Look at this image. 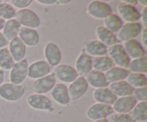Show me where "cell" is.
Segmentation results:
<instances>
[{
  "mask_svg": "<svg viewBox=\"0 0 147 122\" xmlns=\"http://www.w3.org/2000/svg\"><path fill=\"white\" fill-rule=\"evenodd\" d=\"M114 113L112 106L96 103L90 106L86 111L88 119L92 121H98L106 119Z\"/></svg>",
  "mask_w": 147,
  "mask_h": 122,
  "instance_id": "cell-6",
  "label": "cell"
},
{
  "mask_svg": "<svg viewBox=\"0 0 147 122\" xmlns=\"http://www.w3.org/2000/svg\"><path fill=\"white\" fill-rule=\"evenodd\" d=\"M93 57L82 52L76 61V67L79 76L85 77L93 70Z\"/></svg>",
  "mask_w": 147,
  "mask_h": 122,
  "instance_id": "cell-17",
  "label": "cell"
},
{
  "mask_svg": "<svg viewBox=\"0 0 147 122\" xmlns=\"http://www.w3.org/2000/svg\"><path fill=\"white\" fill-rule=\"evenodd\" d=\"M109 88L119 97L132 96L134 91V88L129 84L126 80L116 82L109 84Z\"/></svg>",
  "mask_w": 147,
  "mask_h": 122,
  "instance_id": "cell-25",
  "label": "cell"
},
{
  "mask_svg": "<svg viewBox=\"0 0 147 122\" xmlns=\"http://www.w3.org/2000/svg\"><path fill=\"white\" fill-rule=\"evenodd\" d=\"M5 22H6L5 20H4L3 19L0 18V32L2 31L3 28H4V24H5Z\"/></svg>",
  "mask_w": 147,
  "mask_h": 122,
  "instance_id": "cell-45",
  "label": "cell"
},
{
  "mask_svg": "<svg viewBox=\"0 0 147 122\" xmlns=\"http://www.w3.org/2000/svg\"><path fill=\"white\" fill-rule=\"evenodd\" d=\"M129 114L135 121H146L147 120V102L140 101L136 103Z\"/></svg>",
  "mask_w": 147,
  "mask_h": 122,
  "instance_id": "cell-30",
  "label": "cell"
},
{
  "mask_svg": "<svg viewBox=\"0 0 147 122\" xmlns=\"http://www.w3.org/2000/svg\"><path fill=\"white\" fill-rule=\"evenodd\" d=\"M15 19L20 23L21 27L22 26L35 30L41 24L40 17L34 11L29 8L19 9L16 12Z\"/></svg>",
  "mask_w": 147,
  "mask_h": 122,
  "instance_id": "cell-3",
  "label": "cell"
},
{
  "mask_svg": "<svg viewBox=\"0 0 147 122\" xmlns=\"http://www.w3.org/2000/svg\"><path fill=\"white\" fill-rule=\"evenodd\" d=\"M70 2H71L70 0H60V1H57L56 3H59L60 4H63V5H65V4H69Z\"/></svg>",
  "mask_w": 147,
  "mask_h": 122,
  "instance_id": "cell-44",
  "label": "cell"
},
{
  "mask_svg": "<svg viewBox=\"0 0 147 122\" xmlns=\"http://www.w3.org/2000/svg\"><path fill=\"white\" fill-rule=\"evenodd\" d=\"M20 28H21V25L17 22V20L15 18L11 19L6 21L1 32L4 34L5 38L9 42L13 39L18 37Z\"/></svg>",
  "mask_w": 147,
  "mask_h": 122,
  "instance_id": "cell-27",
  "label": "cell"
},
{
  "mask_svg": "<svg viewBox=\"0 0 147 122\" xmlns=\"http://www.w3.org/2000/svg\"><path fill=\"white\" fill-rule=\"evenodd\" d=\"M56 83L57 79L55 75L53 73H50L45 77L34 80L32 85V90L34 93L45 95L50 93Z\"/></svg>",
  "mask_w": 147,
  "mask_h": 122,
  "instance_id": "cell-7",
  "label": "cell"
},
{
  "mask_svg": "<svg viewBox=\"0 0 147 122\" xmlns=\"http://www.w3.org/2000/svg\"><path fill=\"white\" fill-rule=\"evenodd\" d=\"M9 42L5 38V37H4V34H2V32H0V49L7 47L9 44Z\"/></svg>",
  "mask_w": 147,
  "mask_h": 122,
  "instance_id": "cell-39",
  "label": "cell"
},
{
  "mask_svg": "<svg viewBox=\"0 0 147 122\" xmlns=\"http://www.w3.org/2000/svg\"><path fill=\"white\" fill-rule=\"evenodd\" d=\"M32 2V0H12L11 1V5L14 8L19 9H27L29 6L31 5Z\"/></svg>",
  "mask_w": 147,
  "mask_h": 122,
  "instance_id": "cell-37",
  "label": "cell"
},
{
  "mask_svg": "<svg viewBox=\"0 0 147 122\" xmlns=\"http://www.w3.org/2000/svg\"><path fill=\"white\" fill-rule=\"evenodd\" d=\"M27 104L32 109L39 111H50L53 108V102L50 98L43 94L32 93L27 98Z\"/></svg>",
  "mask_w": 147,
  "mask_h": 122,
  "instance_id": "cell-12",
  "label": "cell"
},
{
  "mask_svg": "<svg viewBox=\"0 0 147 122\" xmlns=\"http://www.w3.org/2000/svg\"><path fill=\"white\" fill-rule=\"evenodd\" d=\"M123 24V20L120 17L113 13L103 20V26L113 33H117Z\"/></svg>",
  "mask_w": 147,
  "mask_h": 122,
  "instance_id": "cell-29",
  "label": "cell"
},
{
  "mask_svg": "<svg viewBox=\"0 0 147 122\" xmlns=\"http://www.w3.org/2000/svg\"><path fill=\"white\" fill-rule=\"evenodd\" d=\"M142 40L145 47L147 46V29L144 28L142 31Z\"/></svg>",
  "mask_w": 147,
  "mask_h": 122,
  "instance_id": "cell-41",
  "label": "cell"
},
{
  "mask_svg": "<svg viewBox=\"0 0 147 122\" xmlns=\"http://www.w3.org/2000/svg\"><path fill=\"white\" fill-rule=\"evenodd\" d=\"M93 97L97 103L106 105H112L117 99V96L107 88H98L93 92Z\"/></svg>",
  "mask_w": 147,
  "mask_h": 122,
  "instance_id": "cell-21",
  "label": "cell"
},
{
  "mask_svg": "<svg viewBox=\"0 0 147 122\" xmlns=\"http://www.w3.org/2000/svg\"><path fill=\"white\" fill-rule=\"evenodd\" d=\"M133 96L136 100L139 101H146L147 100V86L142 88H134Z\"/></svg>",
  "mask_w": 147,
  "mask_h": 122,
  "instance_id": "cell-36",
  "label": "cell"
},
{
  "mask_svg": "<svg viewBox=\"0 0 147 122\" xmlns=\"http://www.w3.org/2000/svg\"><path fill=\"white\" fill-rule=\"evenodd\" d=\"M129 69L132 73H144L147 71V57L144 56L140 58L134 59L131 60Z\"/></svg>",
  "mask_w": 147,
  "mask_h": 122,
  "instance_id": "cell-33",
  "label": "cell"
},
{
  "mask_svg": "<svg viewBox=\"0 0 147 122\" xmlns=\"http://www.w3.org/2000/svg\"><path fill=\"white\" fill-rule=\"evenodd\" d=\"M18 37L25 44L26 47H34L40 42V35L37 30L28 27H21Z\"/></svg>",
  "mask_w": 147,
  "mask_h": 122,
  "instance_id": "cell-18",
  "label": "cell"
},
{
  "mask_svg": "<svg viewBox=\"0 0 147 122\" xmlns=\"http://www.w3.org/2000/svg\"><path fill=\"white\" fill-rule=\"evenodd\" d=\"M114 66H116L114 63L109 55L96 57L93 58V70L103 73V72H107Z\"/></svg>",
  "mask_w": 147,
  "mask_h": 122,
  "instance_id": "cell-28",
  "label": "cell"
},
{
  "mask_svg": "<svg viewBox=\"0 0 147 122\" xmlns=\"http://www.w3.org/2000/svg\"><path fill=\"white\" fill-rule=\"evenodd\" d=\"M50 96L53 100L60 106H68L70 103L68 89L63 83H56L53 90L50 91Z\"/></svg>",
  "mask_w": 147,
  "mask_h": 122,
  "instance_id": "cell-16",
  "label": "cell"
},
{
  "mask_svg": "<svg viewBox=\"0 0 147 122\" xmlns=\"http://www.w3.org/2000/svg\"><path fill=\"white\" fill-rule=\"evenodd\" d=\"M122 2L129 4V5L133 6V7H134V6L138 4L137 0H123V1H122Z\"/></svg>",
  "mask_w": 147,
  "mask_h": 122,
  "instance_id": "cell-42",
  "label": "cell"
},
{
  "mask_svg": "<svg viewBox=\"0 0 147 122\" xmlns=\"http://www.w3.org/2000/svg\"><path fill=\"white\" fill-rule=\"evenodd\" d=\"M136 103L137 100L133 95L123 96L117 98L112 108L114 112L117 113H129L131 111Z\"/></svg>",
  "mask_w": 147,
  "mask_h": 122,
  "instance_id": "cell-15",
  "label": "cell"
},
{
  "mask_svg": "<svg viewBox=\"0 0 147 122\" xmlns=\"http://www.w3.org/2000/svg\"><path fill=\"white\" fill-rule=\"evenodd\" d=\"M45 60L50 67H57L62 60V53L58 46L53 42H49L44 48Z\"/></svg>",
  "mask_w": 147,
  "mask_h": 122,
  "instance_id": "cell-13",
  "label": "cell"
},
{
  "mask_svg": "<svg viewBox=\"0 0 147 122\" xmlns=\"http://www.w3.org/2000/svg\"><path fill=\"white\" fill-rule=\"evenodd\" d=\"M87 13L89 16L98 20H104L112 14L111 7L103 1L94 0L90 1L87 7Z\"/></svg>",
  "mask_w": 147,
  "mask_h": 122,
  "instance_id": "cell-4",
  "label": "cell"
},
{
  "mask_svg": "<svg viewBox=\"0 0 147 122\" xmlns=\"http://www.w3.org/2000/svg\"><path fill=\"white\" fill-rule=\"evenodd\" d=\"M109 122H136L129 113H113L109 116Z\"/></svg>",
  "mask_w": 147,
  "mask_h": 122,
  "instance_id": "cell-35",
  "label": "cell"
},
{
  "mask_svg": "<svg viewBox=\"0 0 147 122\" xmlns=\"http://www.w3.org/2000/svg\"><path fill=\"white\" fill-rule=\"evenodd\" d=\"M8 49L15 63L24 60L25 57L27 47L18 37L9 41Z\"/></svg>",
  "mask_w": 147,
  "mask_h": 122,
  "instance_id": "cell-19",
  "label": "cell"
},
{
  "mask_svg": "<svg viewBox=\"0 0 147 122\" xmlns=\"http://www.w3.org/2000/svg\"><path fill=\"white\" fill-rule=\"evenodd\" d=\"M53 74L56 79L66 83H71L79 76L75 67L68 64L58 65L55 68Z\"/></svg>",
  "mask_w": 147,
  "mask_h": 122,
  "instance_id": "cell-9",
  "label": "cell"
},
{
  "mask_svg": "<svg viewBox=\"0 0 147 122\" xmlns=\"http://www.w3.org/2000/svg\"><path fill=\"white\" fill-rule=\"evenodd\" d=\"M6 1H4V0H0V4H1V3H3V2H5Z\"/></svg>",
  "mask_w": 147,
  "mask_h": 122,
  "instance_id": "cell-48",
  "label": "cell"
},
{
  "mask_svg": "<svg viewBox=\"0 0 147 122\" xmlns=\"http://www.w3.org/2000/svg\"><path fill=\"white\" fill-rule=\"evenodd\" d=\"M14 59L11 57L7 47L0 49V67L2 70H9L14 65Z\"/></svg>",
  "mask_w": 147,
  "mask_h": 122,
  "instance_id": "cell-32",
  "label": "cell"
},
{
  "mask_svg": "<svg viewBox=\"0 0 147 122\" xmlns=\"http://www.w3.org/2000/svg\"><path fill=\"white\" fill-rule=\"evenodd\" d=\"M94 122H109L107 119H100V120H98V121H95Z\"/></svg>",
  "mask_w": 147,
  "mask_h": 122,
  "instance_id": "cell-47",
  "label": "cell"
},
{
  "mask_svg": "<svg viewBox=\"0 0 147 122\" xmlns=\"http://www.w3.org/2000/svg\"><path fill=\"white\" fill-rule=\"evenodd\" d=\"M85 78L88 83V86L90 85L91 87L96 89L107 88L109 86L106 80L105 73L93 69Z\"/></svg>",
  "mask_w": 147,
  "mask_h": 122,
  "instance_id": "cell-23",
  "label": "cell"
},
{
  "mask_svg": "<svg viewBox=\"0 0 147 122\" xmlns=\"http://www.w3.org/2000/svg\"><path fill=\"white\" fill-rule=\"evenodd\" d=\"M36 1L42 5H53L57 2V0H37Z\"/></svg>",
  "mask_w": 147,
  "mask_h": 122,
  "instance_id": "cell-40",
  "label": "cell"
},
{
  "mask_svg": "<svg viewBox=\"0 0 147 122\" xmlns=\"http://www.w3.org/2000/svg\"><path fill=\"white\" fill-rule=\"evenodd\" d=\"M88 86L86 78L78 76L67 87L70 100H77L83 97L87 92Z\"/></svg>",
  "mask_w": 147,
  "mask_h": 122,
  "instance_id": "cell-10",
  "label": "cell"
},
{
  "mask_svg": "<svg viewBox=\"0 0 147 122\" xmlns=\"http://www.w3.org/2000/svg\"><path fill=\"white\" fill-rule=\"evenodd\" d=\"M96 34L98 39L106 47H111L119 43L116 34L108 30L103 25H99L96 27Z\"/></svg>",
  "mask_w": 147,
  "mask_h": 122,
  "instance_id": "cell-24",
  "label": "cell"
},
{
  "mask_svg": "<svg viewBox=\"0 0 147 122\" xmlns=\"http://www.w3.org/2000/svg\"><path fill=\"white\" fill-rule=\"evenodd\" d=\"M141 20L144 28L147 27V7H144L141 13Z\"/></svg>",
  "mask_w": 147,
  "mask_h": 122,
  "instance_id": "cell-38",
  "label": "cell"
},
{
  "mask_svg": "<svg viewBox=\"0 0 147 122\" xmlns=\"http://www.w3.org/2000/svg\"><path fill=\"white\" fill-rule=\"evenodd\" d=\"M138 3H140L142 5L144 6V7H147V1H144V0H139V1H138Z\"/></svg>",
  "mask_w": 147,
  "mask_h": 122,
  "instance_id": "cell-46",
  "label": "cell"
},
{
  "mask_svg": "<svg viewBox=\"0 0 147 122\" xmlns=\"http://www.w3.org/2000/svg\"><path fill=\"white\" fill-rule=\"evenodd\" d=\"M51 72V67L45 60H40L33 62L28 66L27 77L37 80L49 75Z\"/></svg>",
  "mask_w": 147,
  "mask_h": 122,
  "instance_id": "cell-11",
  "label": "cell"
},
{
  "mask_svg": "<svg viewBox=\"0 0 147 122\" xmlns=\"http://www.w3.org/2000/svg\"><path fill=\"white\" fill-rule=\"evenodd\" d=\"M15 8L9 4L7 1L0 4V18L3 19L5 21H7L11 19H14L16 15Z\"/></svg>",
  "mask_w": 147,
  "mask_h": 122,
  "instance_id": "cell-34",
  "label": "cell"
},
{
  "mask_svg": "<svg viewBox=\"0 0 147 122\" xmlns=\"http://www.w3.org/2000/svg\"><path fill=\"white\" fill-rule=\"evenodd\" d=\"M142 31V24L138 22H126L121 27L116 34L117 40L121 42H126L134 40Z\"/></svg>",
  "mask_w": 147,
  "mask_h": 122,
  "instance_id": "cell-8",
  "label": "cell"
},
{
  "mask_svg": "<svg viewBox=\"0 0 147 122\" xmlns=\"http://www.w3.org/2000/svg\"><path fill=\"white\" fill-rule=\"evenodd\" d=\"M83 52L91 57H100L107 55L108 47L99 40H93L87 42L85 44Z\"/></svg>",
  "mask_w": 147,
  "mask_h": 122,
  "instance_id": "cell-20",
  "label": "cell"
},
{
  "mask_svg": "<svg viewBox=\"0 0 147 122\" xmlns=\"http://www.w3.org/2000/svg\"><path fill=\"white\" fill-rule=\"evenodd\" d=\"M108 54L115 65L124 69H129L131 59L126 53L123 44H117L108 47Z\"/></svg>",
  "mask_w": 147,
  "mask_h": 122,
  "instance_id": "cell-2",
  "label": "cell"
},
{
  "mask_svg": "<svg viewBox=\"0 0 147 122\" xmlns=\"http://www.w3.org/2000/svg\"><path fill=\"white\" fill-rule=\"evenodd\" d=\"M123 46L130 59L132 58L134 60L146 56V50L137 40H131L126 41Z\"/></svg>",
  "mask_w": 147,
  "mask_h": 122,
  "instance_id": "cell-22",
  "label": "cell"
},
{
  "mask_svg": "<svg viewBox=\"0 0 147 122\" xmlns=\"http://www.w3.org/2000/svg\"><path fill=\"white\" fill-rule=\"evenodd\" d=\"M117 11L120 18L126 22H138L141 20V13L133 6L120 2L117 7Z\"/></svg>",
  "mask_w": 147,
  "mask_h": 122,
  "instance_id": "cell-14",
  "label": "cell"
},
{
  "mask_svg": "<svg viewBox=\"0 0 147 122\" xmlns=\"http://www.w3.org/2000/svg\"><path fill=\"white\" fill-rule=\"evenodd\" d=\"M129 74V70L127 69L114 66L111 67L105 73V76L109 84L116 83V82L125 80Z\"/></svg>",
  "mask_w": 147,
  "mask_h": 122,
  "instance_id": "cell-26",
  "label": "cell"
},
{
  "mask_svg": "<svg viewBox=\"0 0 147 122\" xmlns=\"http://www.w3.org/2000/svg\"><path fill=\"white\" fill-rule=\"evenodd\" d=\"M4 71L0 69V86L4 83Z\"/></svg>",
  "mask_w": 147,
  "mask_h": 122,
  "instance_id": "cell-43",
  "label": "cell"
},
{
  "mask_svg": "<svg viewBox=\"0 0 147 122\" xmlns=\"http://www.w3.org/2000/svg\"><path fill=\"white\" fill-rule=\"evenodd\" d=\"M28 62L27 59L16 62L10 70V83L15 85H22L27 77L28 72Z\"/></svg>",
  "mask_w": 147,
  "mask_h": 122,
  "instance_id": "cell-5",
  "label": "cell"
},
{
  "mask_svg": "<svg viewBox=\"0 0 147 122\" xmlns=\"http://www.w3.org/2000/svg\"><path fill=\"white\" fill-rule=\"evenodd\" d=\"M126 82L134 88L145 87L147 86V78L144 73H129L126 78Z\"/></svg>",
  "mask_w": 147,
  "mask_h": 122,
  "instance_id": "cell-31",
  "label": "cell"
},
{
  "mask_svg": "<svg viewBox=\"0 0 147 122\" xmlns=\"http://www.w3.org/2000/svg\"><path fill=\"white\" fill-rule=\"evenodd\" d=\"M25 93L23 85H15L11 83H4L0 86V98L9 102H16L21 99Z\"/></svg>",
  "mask_w": 147,
  "mask_h": 122,
  "instance_id": "cell-1",
  "label": "cell"
}]
</instances>
